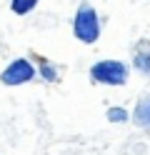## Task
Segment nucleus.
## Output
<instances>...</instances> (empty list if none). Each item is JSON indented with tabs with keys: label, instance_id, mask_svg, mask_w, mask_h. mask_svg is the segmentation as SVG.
Wrapping results in <instances>:
<instances>
[{
	"label": "nucleus",
	"instance_id": "3",
	"mask_svg": "<svg viewBox=\"0 0 150 155\" xmlns=\"http://www.w3.org/2000/svg\"><path fill=\"white\" fill-rule=\"evenodd\" d=\"M38 78V65L28 58H15L5 65V70L0 73V83L5 88H18V85H28Z\"/></svg>",
	"mask_w": 150,
	"mask_h": 155
},
{
	"label": "nucleus",
	"instance_id": "5",
	"mask_svg": "<svg viewBox=\"0 0 150 155\" xmlns=\"http://www.w3.org/2000/svg\"><path fill=\"white\" fill-rule=\"evenodd\" d=\"M133 68L150 78V48H140V50L133 53Z\"/></svg>",
	"mask_w": 150,
	"mask_h": 155
},
{
	"label": "nucleus",
	"instance_id": "1",
	"mask_svg": "<svg viewBox=\"0 0 150 155\" xmlns=\"http://www.w3.org/2000/svg\"><path fill=\"white\" fill-rule=\"evenodd\" d=\"M73 35L75 40L83 45H95L103 35V25H100V15L90 3H80L73 15Z\"/></svg>",
	"mask_w": 150,
	"mask_h": 155
},
{
	"label": "nucleus",
	"instance_id": "6",
	"mask_svg": "<svg viewBox=\"0 0 150 155\" xmlns=\"http://www.w3.org/2000/svg\"><path fill=\"white\" fill-rule=\"evenodd\" d=\"M38 75L43 78L45 83H55L60 73H58V65L50 63V60H43V58H38Z\"/></svg>",
	"mask_w": 150,
	"mask_h": 155
},
{
	"label": "nucleus",
	"instance_id": "7",
	"mask_svg": "<svg viewBox=\"0 0 150 155\" xmlns=\"http://www.w3.org/2000/svg\"><path fill=\"white\" fill-rule=\"evenodd\" d=\"M38 3L40 0H10V10L15 15H28L38 8Z\"/></svg>",
	"mask_w": 150,
	"mask_h": 155
},
{
	"label": "nucleus",
	"instance_id": "2",
	"mask_svg": "<svg viewBox=\"0 0 150 155\" xmlns=\"http://www.w3.org/2000/svg\"><path fill=\"white\" fill-rule=\"evenodd\" d=\"M130 78V65L115 58H105V60H95L90 65V80L95 85H105V88H123L128 85Z\"/></svg>",
	"mask_w": 150,
	"mask_h": 155
},
{
	"label": "nucleus",
	"instance_id": "4",
	"mask_svg": "<svg viewBox=\"0 0 150 155\" xmlns=\"http://www.w3.org/2000/svg\"><path fill=\"white\" fill-rule=\"evenodd\" d=\"M130 118H133L135 128H140V130H150V93L138 98V103H135L133 115H130Z\"/></svg>",
	"mask_w": 150,
	"mask_h": 155
},
{
	"label": "nucleus",
	"instance_id": "8",
	"mask_svg": "<svg viewBox=\"0 0 150 155\" xmlns=\"http://www.w3.org/2000/svg\"><path fill=\"white\" fill-rule=\"evenodd\" d=\"M105 118H108V123L123 125V123H128V120H130V113H128L125 108H120V105H113V108H108Z\"/></svg>",
	"mask_w": 150,
	"mask_h": 155
}]
</instances>
